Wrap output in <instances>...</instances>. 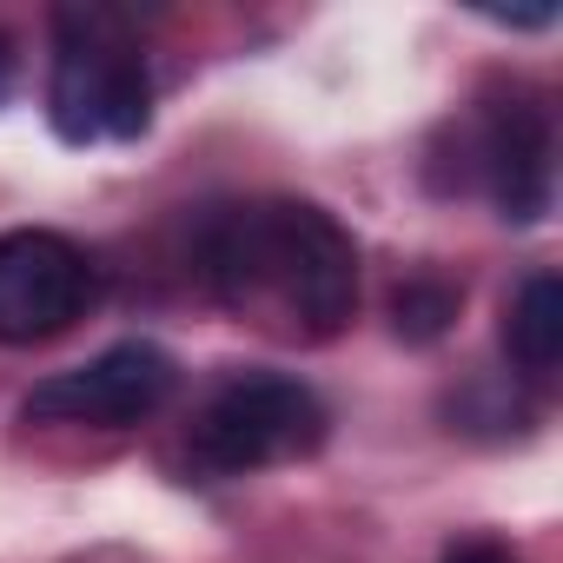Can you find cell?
I'll use <instances>...</instances> for the list:
<instances>
[{
	"instance_id": "6da1fadb",
	"label": "cell",
	"mask_w": 563,
	"mask_h": 563,
	"mask_svg": "<svg viewBox=\"0 0 563 563\" xmlns=\"http://www.w3.org/2000/svg\"><path fill=\"white\" fill-rule=\"evenodd\" d=\"M199 272L232 312L292 339H332L358 306V245L306 199L212 212L199 232Z\"/></svg>"
},
{
	"instance_id": "7a4b0ae2",
	"label": "cell",
	"mask_w": 563,
	"mask_h": 563,
	"mask_svg": "<svg viewBox=\"0 0 563 563\" xmlns=\"http://www.w3.org/2000/svg\"><path fill=\"white\" fill-rule=\"evenodd\" d=\"M47 120H54V133L67 146L140 140L153 126V74H146V54L126 41V27L113 14L67 8L54 21Z\"/></svg>"
},
{
	"instance_id": "3957f363",
	"label": "cell",
	"mask_w": 563,
	"mask_h": 563,
	"mask_svg": "<svg viewBox=\"0 0 563 563\" xmlns=\"http://www.w3.org/2000/svg\"><path fill=\"white\" fill-rule=\"evenodd\" d=\"M319 444H325V405L306 378L286 372H239L192 418V464L212 477L292 464Z\"/></svg>"
},
{
	"instance_id": "277c9868",
	"label": "cell",
	"mask_w": 563,
	"mask_h": 563,
	"mask_svg": "<svg viewBox=\"0 0 563 563\" xmlns=\"http://www.w3.org/2000/svg\"><path fill=\"white\" fill-rule=\"evenodd\" d=\"M93 306V258L47 225L0 232V345H47Z\"/></svg>"
},
{
	"instance_id": "5b68a950",
	"label": "cell",
	"mask_w": 563,
	"mask_h": 563,
	"mask_svg": "<svg viewBox=\"0 0 563 563\" xmlns=\"http://www.w3.org/2000/svg\"><path fill=\"white\" fill-rule=\"evenodd\" d=\"M179 385V365L173 352H159L153 339H126V345H107L100 358L74 365V372H54L27 391L21 418H41V424H100V431H120V424H140L153 418Z\"/></svg>"
},
{
	"instance_id": "8992f818",
	"label": "cell",
	"mask_w": 563,
	"mask_h": 563,
	"mask_svg": "<svg viewBox=\"0 0 563 563\" xmlns=\"http://www.w3.org/2000/svg\"><path fill=\"white\" fill-rule=\"evenodd\" d=\"M556 159V140H550V113L543 100L530 93H510L484 113V133H477V173L497 199V212L510 225H537L550 212V166Z\"/></svg>"
},
{
	"instance_id": "52a82bcc",
	"label": "cell",
	"mask_w": 563,
	"mask_h": 563,
	"mask_svg": "<svg viewBox=\"0 0 563 563\" xmlns=\"http://www.w3.org/2000/svg\"><path fill=\"white\" fill-rule=\"evenodd\" d=\"M504 352L523 378H550L563 365V278L530 272L517 299L504 306Z\"/></svg>"
},
{
	"instance_id": "ba28073f",
	"label": "cell",
	"mask_w": 563,
	"mask_h": 563,
	"mask_svg": "<svg viewBox=\"0 0 563 563\" xmlns=\"http://www.w3.org/2000/svg\"><path fill=\"white\" fill-rule=\"evenodd\" d=\"M457 306H464V292L451 286V278L418 272V278H405V286L391 292V325H398L405 345H438V339L451 332Z\"/></svg>"
},
{
	"instance_id": "9c48e42d",
	"label": "cell",
	"mask_w": 563,
	"mask_h": 563,
	"mask_svg": "<svg viewBox=\"0 0 563 563\" xmlns=\"http://www.w3.org/2000/svg\"><path fill=\"white\" fill-rule=\"evenodd\" d=\"M444 563H517V556H510L504 543H451Z\"/></svg>"
},
{
	"instance_id": "30bf717a",
	"label": "cell",
	"mask_w": 563,
	"mask_h": 563,
	"mask_svg": "<svg viewBox=\"0 0 563 563\" xmlns=\"http://www.w3.org/2000/svg\"><path fill=\"white\" fill-rule=\"evenodd\" d=\"M14 87V47H8V34H0V93Z\"/></svg>"
}]
</instances>
